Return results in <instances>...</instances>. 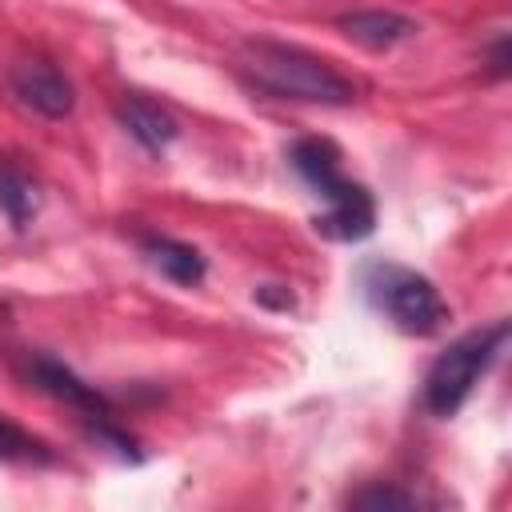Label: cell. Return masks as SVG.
<instances>
[{
	"mask_svg": "<svg viewBox=\"0 0 512 512\" xmlns=\"http://www.w3.org/2000/svg\"><path fill=\"white\" fill-rule=\"evenodd\" d=\"M364 292L376 312H384L400 332L408 336H436L448 320L452 308L440 296V288L404 264H372L364 268Z\"/></svg>",
	"mask_w": 512,
	"mask_h": 512,
	"instance_id": "obj_4",
	"label": "cell"
},
{
	"mask_svg": "<svg viewBox=\"0 0 512 512\" xmlns=\"http://www.w3.org/2000/svg\"><path fill=\"white\" fill-rule=\"evenodd\" d=\"M336 28H340L352 44H360V48H368V52H388V48H396V44H404V40H412V36L420 32V24H416L412 16L392 12V8L344 12V16L336 20Z\"/></svg>",
	"mask_w": 512,
	"mask_h": 512,
	"instance_id": "obj_7",
	"label": "cell"
},
{
	"mask_svg": "<svg viewBox=\"0 0 512 512\" xmlns=\"http://www.w3.org/2000/svg\"><path fill=\"white\" fill-rule=\"evenodd\" d=\"M8 84L16 92V100L44 116V120H64L72 116L76 108V88L72 80L56 68V64H44V60H20L12 72H8Z\"/></svg>",
	"mask_w": 512,
	"mask_h": 512,
	"instance_id": "obj_6",
	"label": "cell"
},
{
	"mask_svg": "<svg viewBox=\"0 0 512 512\" xmlns=\"http://www.w3.org/2000/svg\"><path fill=\"white\" fill-rule=\"evenodd\" d=\"M504 344H508V320H496V324L456 336L424 372V384H420L424 412L440 416V420L456 416L464 408V400L472 396V388L484 380V372L500 360Z\"/></svg>",
	"mask_w": 512,
	"mask_h": 512,
	"instance_id": "obj_3",
	"label": "cell"
},
{
	"mask_svg": "<svg viewBox=\"0 0 512 512\" xmlns=\"http://www.w3.org/2000/svg\"><path fill=\"white\" fill-rule=\"evenodd\" d=\"M36 208H40L36 184L16 164H0V212H4V220L12 228H28Z\"/></svg>",
	"mask_w": 512,
	"mask_h": 512,
	"instance_id": "obj_10",
	"label": "cell"
},
{
	"mask_svg": "<svg viewBox=\"0 0 512 512\" xmlns=\"http://www.w3.org/2000/svg\"><path fill=\"white\" fill-rule=\"evenodd\" d=\"M116 120H120V128L144 148V152H164L176 136H180V124H176V116L168 112V108H160L156 100H148V96H120V104H116Z\"/></svg>",
	"mask_w": 512,
	"mask_h": 512,
	"instance_id": "obj_9",
	"label": "cell"
},
{
	"mask_svg": "<svg viewBox=\"0 0 512 512\" xmlns=\"http://www.w3.org/2000/svg\"><path fill=\"white\" fill-rule=\"evenodd\" d=\"M240 72L256 92L276 100L344 108L360 96L356 84L340 68H332L324 56L296 44H280V40H248L240 52Z\"/></svg>",
	"mask_w": 512,
	"mask_h": 512,
	"instance_id": "obj_2",
	"label": "cell"
},
{
	"mask_svg": "<svg viewBox=\"0 0 512 512\" xmlns=\"http://www.w3.org/2000/svg\"><path fill=\"white\" fill-rule=\"evenodd\" d=\"M288 164L324 200V212L312 220V228L324 240L356 244V240L376 232V200L360 180L344 176V152L328 136L292 140L288 144Z\"/></svg>",
	"mask_w": 512,
	"mask_h": 512,
	"instance_id": "obj_1",
	"label": "cell"
},
{
	"mask_svg": "<svg viewBox=\"0 0 512 512\" xmlns=\"http://www.w3.org/2000/svg\"><path fill=\"white\" fill-rule=\"evenodd\" d=\"M348 504L352 508H372V512H380V508H420V496L404 492V488H392V484H368V488L352 492Z\"/></svg>",
	"mask_w": 512,
	"mask_h": 512,
	"instance_id": "obj_12",
	"label": "cell"
},
{
	"mask_svg": "<svg viewBox=\"0 0 512 512\" xmlns=\"http://www.w3.org/2000/svg\"><path fill=\"white\" fill-rule=\"evenodd\" d=\"M24 372H28V380H32L44 396L68 404V408L80 412L88 424L116 416V412H112V400H108L96 384L80 380L64 360H56V356H48V352H28V356H24Z\"/></svg>",
	"mask_w": 512,
	"mask_h": 512,
	"instance_id": "obj_5",
	"label": "cell"
},
{
	"mask_svg": "<svg viewBox=\"0 0 512 512\" xmlns=\"http://www.w3.org/2000/svg\"><path fill=\"white\" fill-rule=\"evenodd\" d=\"M0 460H8V464H52L56 452L36 432H28L24 424H16L0 412Z\"/></svg>",
	"mask_w": 512,
	"mask_h": 512,
	"instance_id": "obj_11",
	"label": "cell"
},
{
	"mask_svg": "<svg viewBox=\"0 0 512 512\" xmlns=\"http://www.w3.org/2000/svg\"><path fill=\"white\" fill-rule=\"evenodd\" d=\"M140 256L152 272H160L164 280L180 284V288H196L208 272V260L200 256V248H192L188 240L164 236V232H148L140 236Z\"/></svg>",
	"mask_w": 512,
	"mask_h": 512,
	"instance_id": "obj_8",
	"label": "cell"
},
{
	"mask_svg": "<svg viewBox=\"0 0 512 512\" xmlns=\"http://www.w3.org/2000/svg\"><path fill=\"white\" fill-rule=\"evenodd\" d=\"M276 288H280L276 296H272V288H268V284H264V288H256V300H260V304H268V308H280V312H288L296 300H292V292H288L284 284H276Z\"/></svg>",
	"mask_w": 512,
	"mask_h": 512,
	"instance_id": "obj_13",
	"label": "cell"
}]
</instances>
